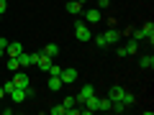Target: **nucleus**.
<instances>
[{
  "label": "nucleus",
  "instance_id": "nucleus-11",
  "mask_svg": "<svg viewBox=\"0 0 154 115\" xmlns=\"http://www.w3.org/2000/svg\"><path fill=\"white\" fill-rule=\"evenodd\" d=\"M103 38H105V44H116V41L121 38V31H116V28H108V31L103 33Z\"/></svg>",
  "mask_w": 154,
  "mask_h": 115
},
{
  "label": "nucleus",
  "instance_id": "nucleus-16",
  "mask_svg": "<svg viewBox=\"0 0 154 115\" xmlns=\"http://www.w3.org/2000/svg\"><path fill=\"white\" fill-rule=\"evenodd\" d=\"M139 64H141L144 69H152V66H154V56H152V54H146V56H141V59H139Z\"/></svg>",
  "mask_w": 154,
  "mask_h": 115
},
{
  "label": "nucleus",
  "instance_id": "nucleus-19",
  "mask_svg": "<svg viewBox=\"0 0 154 115\" xmlns=\"http://www.w3.org/2000/svg\"><path fill=\"white\" fill-rule=\"evenodd\" d=\"M121 102L126 105V108H131V105H134V95H131V92H123V100H121Z\"/></svg>",
  "mask_w": 154,
  "mask_h": 115
},
{
  "label": "nucleus",
  "instance_id": "nucleus-21",
  "mask_svg": "<svg viewBox=\"0 0 154 115\" xmlns=\"http://www.w3.org/2000/svg\"><path fill=\"white\" fill-rule=\"evenodd\" d=\"M110 105L113 102H110L108 97H100V110H110Z\"/></svg>",
  "mask_w": 154,
  "mask_h": 115
},
{
  "label": "nucleus",
  "instance_id": "nucleus-7",
  "mask_svg": "<svg viewBox=\"0 0 154 115\" xmlns=\"http://www.w3.org/2000/svg\"><path fill=\"white\" fill-rule=\"evenodd\" d=\"M123 92H126L123 87H110V90H108V100H110V102H121V100H123Z\"/></svg>",
  "mask_w": 154,
  "mask_h": 115
},
{
  "label": "nucleus",
  "instance_id": "nucleus-4",
  "mask_svg": "<svg viewBox=\"0 0 154 115\" xmlns=\"http://www.w3.org/2000/svg\"><path fill=\"white\" fill-rule=\"evenodd\" d=\"M51 64H54V59H51V56H46L44 51H41V54H38V59H36V66H38L41 72H49Z\"/></svg>",
  "mask_w": 154,
  "mask_h": 115
},
{
  "label": "nucleus",
  "instance_id": "nucleus-20",
  "mask_svg": "<svg viewBox=\"0 0 154 115\" xmlns=\"http://www.w3.org/2000/svg\"><path fill=\"white\" fill-rule=\"evenodd\" d=\"M64 113H67L64 105H54V108H51V115H64Z\"/></svg>",
  "mask_w": 154,
  "mask_h": 115
},
{
  "label": "nucleus",
  "instance_id": "nucleus-17",
  "mask_svg": "<svg viewBox=\"0 0 154 115\" xmlns=\"http://www.w3.org/2000/svg\"><path fill=\"white\" fill-rule=\"evenodd\" d=\"M123 49H126V56L136 54V51H139V41H136V38H134V41H128V46H123Z\"/></svg>",
  "mask_w": 154,
  "mask_h": 115
},
{
  "label": "nucleus",
  "instance_id": "nucleus-8",
  "mask_svg": "<svg viewBox=\"0 0 154 115\" xmlns=\"http://www.w3.org/2000/svg\"><path fill=\"white\" fill-rule=\"evenodd\" d=\"M139 31H141V36H144V38H149V44H154V23H152V21L144 23Z\"/></svg>",
  "mask_w": 154,
  "mask_h": 115
},
{
  "label": "nucleus",
  "instance_id": "nucleus-23",
  "mask_svg": "<svg viewBox=\"0 0 154 115\" xmlns=\"http://www.w3.org/2000/svg\"><path fill=\"white\" fill-rule=\"evenodd\" d=\"M62 105H64V108H72V105H77V100H75V97H67Z\"/></svg>",
  "mask_w": 154,
  "mask_h": 115
},
{
  "label": "nucleus",
  "instance_id": "nucleus-26",
  "mask_svg": "<svg viewBox=\"0 0 154 115\" xmlns=\"http://www.w3.org/2000/svg\"><path fill=\"white\" fill-rule=\"evenodd\" d=\"M13 87H16V84H13V79H11V82H5V84H3V90H5V95H8V92H11V90H13Z\"/></svg>",
  "mask_w": 154,
  "mask_h": 115
},
{
  "label": "nucleus",
  "instance_id": "nucleus-29",
  "mask_svg": "<svg viewBox=\"0 0 154 115\" xmlns=\"http://www.w3.org/2000/svg\"><path fill=\"white\" fill-rule=\"evenodd\" d=\"M3 97H5V90H3V87H0V100H3Z\"/></svg>",
  "mask_w": 154,
  "mask_h": 115
},
{
  "label": "nucleus",
  "instance_id": "nucleus-27",
  "mask_svg": "<svg viewBox=\"0 0 154 115\" xmlns=\"http://www.w3.org/2000/svg\"><path fill=\"white\" fill-rule=\"evenodd\" d=\"M110 5V0H98V8H108Z\"/></svg>",
  "mask_w": 154,
  "mask_h": 115
},
{
  "label": "nucleus",
  "instance_id": "nucleus-18",
  "mask_svg": "<svg viewBox=\"0 0 154 115\" xmlns=\"http://www.w3.org/2000/svg\"><path fill=\"white\" fill-rule=\"evenodd\" d=\"M8 69H11V72H18V69H21V64H18L16 56H8Z\"/></svg>",
  "mask_w": 154,
  "mask_h": 115
},
{
  "label": "nucleus",
  "instance_id": "nucleus-2",
  "mask_svg": "<svg viewBox=\"0 0 154 115\" xmlns=\"http://www.w3.org/2000/svg\"><path fill=\"white\" fill-rule=\"evenodd\" d=\"M59 79H62V84H72V82H77V69H72V66H64V69L59 72Z\"/></svg>",
  "mask_w": 154,
  "mask_h": 115
},
{
  "label": "nucleus",
  "instance_id": "nucleus-25",
  "mask_svg": "<svg viewBox=\"0 0 154 115\" xmlns=\"http://www.w3.org/2000/svg\"><path fill=\"white\" fill-rule=\"evenodd\" d=\"M59 72H62V66H54V64L49 66V74H57V77H59Z\"/></svg>",
  "mask_w": 154,
  "mask_h": 115
},
{
  "label": "nucleus",
  "instance_id": "nucleus-3",
  "mask_svg": "<svg viewBox=\"0 0 154 115\" xmlns=\"http://www.w3.org/2000/svg\"><path fill=\"white\" fill-rule=\"evenodd\" d=\"M8 95H11V100H13V102H23V100H26L28 97V95H31V90H23V87H13L11 90V92H8Z\"/></svg>",
  "mask_w": 154,
  "mask_h": 115
},
{
  "label": "nucleus",
  "instance_id": "nucleus-12",
  "mask_svg": "<svg viewBox=\"0 0 154 115\" xmlns=\"http://www.w3.org/2000/svg\"><path fill=\"white\" fill-rule=\"evenodd\" d=\"M23 51V44H18V41H11V44H8V49H5V54L8 56H18Z\"/></svg>",
  "mask_w": 154,
  "mask_h": 115
},
{
  "label": "nucleus",
  "instance_id": "nucleus-1",
  "mask_svg": "<svg viewBox=\"0 0 154 115\" xmlns=\"http://www.w3.org/2000/svg\"><path fill=\"white\" fill-rule=\"evenodd\" d=\"M75 36H77V41H90V38H93V33H90V28H88L85 21L75 23Z\"/></svg>",
  "mask_w": 154,
  "mask_h": 115
},
{
  "label": "nucleus",
  "instance_id": "nucleus-6",
  "mask_svg": "<svg viewBox=\"0 0 154 115\" xmlns=\"http://www.w3.org/2000/svg\"><path fill=\"white\" fill-rule=\"evenodd\" d=\"M13 84H16V87L28 90V74H26V72H16V77H13Z\"/></svg>",
  "mask_w": 154,
  "mask_h": 115
},
{
  "label": "nucleus",
  "instance_id": "nucleus-13",
  "mask_svg": "<svg viewBox=\"0 0 154 115\" xmlns=\"http://www.w3.org/2000/svg\"><path fill=\"white\" fill-rule=\"evenodd\" d=\"M16 59H18V64H21V66H31V64H33V61H31V54H26V51H21Z\"/></svg>",
  "mask_w": 154,
  "mask_h": 115
},
{
  "label": "nucleus",
  "instance_id": "nucleus-9",
  "mask_svg": "<svg viewBox=\"0 0 154 115\" xmlns=\"http://www.w3.org/2000/svg\"><path fill=\"white\" fill-rule=\"evenodd\" d=\"M67 13L69 16H80L82 13V0H69L67 3Z\"/></svg>",
  "mask_w": 154,
  "mask_h": 115
},
{
  "label": "nucleus",
  "instance_id": "nucleus-28",
  "mask_svg": "<svg viewBox=\"0 0 154 115\" xmlns=\"http://www.w3.org/2000/svg\"><path fill=\"white\" fill-rule=\"evenodd\" d=\"M5 8H8V3H5V0H0V16L5 13Z\"/></svg>",
  "mask_w": 154,
  "mask_h": 115
},
{
  "label": "nucleus",
  "instance_id": "nucleus-10",
  "mask_svg": "<svg viewBox=\"0 0 154 115\" xmlns=\"http://www.w3.org/2000/svg\"><path fill=\"white\" fill-rule=\"evenodd\" d=\"M100 8H90V10H85V23H98L100 21Z\"/></svg>",
  "mask_w": 154,
  "mask_h": 115
},
{
  "label": "nucleus",
  "instance_id": "nucleus-24",
  "mask_svg": "<svg viewBox=\"0 0 154 115\" xmlns=\"http://www.w3.org/2000/svg\"><path fill=\"white\" fill-rule=\"evenodd\" d=\"M95 44H98V46H108V44H105V38H103V33H100V36H95Z\"/></svg>",
  "mask_w": 154,
  "mask_h": 115
},
{
  "label": "nucleus",
  "instance_id": "nucleus-5",
  "mask_svg": "<svg viewBox=\"0 0 154 115\" xmlns=\"http://www.w3.org/2000/svg\"><path fill=\"white\" fill-rule=\"evenodd\" d=\"M90 95H95V87H93V84H85V87L80 90V95H77V97H75V100H77V105H82L85 100L90 97Z\"/></svg>",
  "mask_w": 154,
  "mask_h": 115
},
{
  "label": "nucleus",
  "instance_id": "nucleus-15",
  "mask_svg": "<svg viewBox=\"0 0 154 115\" xmlns=\"http://www.w3.org/2000/svg\"><path fill=\"white\" fill-rule=\"evenodd\" d=\"M44 54H46V56H51V59H54V56L59 54V46H57V44H46V46H44Z\"/></svg>",
  "mask_w": 154,
  "mask_h": 115
},
{
  "label": "nucleus",
  "instance_id": "nucleus-22",
  "mask_svg": "<svg viewBox=\"0 0 154 115\" xmlns=\"http://www.w3.org/2000/svg\"><path fill=\"white\" fill-rule=\"evenodd\" d=\"M8 44H11V41H5V38H0V56H5V49H8Z\"/></svg>",
  "mask_w": 154,
  "mask_h": 115
},
{
  "label": "nucleus",
  "instance_id": "nucleus-14",
  "mask_svg": "<svg viewBox=\"0 0 154 115\" xmlns=\"http://www.w3.org/2000/svg\"><path fill=\"white\" fill-rule=\"evenodd\" d=\"M64 84H62V79L57 74H49V90H62Z\"/></svg>",
  "mask_w": 154,
  "mask_h": 115
}]
</instances>
